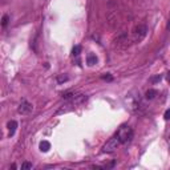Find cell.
<instances>
[{
    "instance_id": "obj_2",
    "label": "cell",
    "mask_w": 170,
    "mask_h": 170,
    "mask_svg": "<svg viewBox=\"0 0 170 170\" xmlns=\"http://www.w3.org/2000/svg\"><path fill=\"white\" fill-rule=\"evenodd\" d=\"M117 135H118V138H120V141H121V144L130 142L132 138H133V130H132V128L124 125L118 129Z\"/></svg>"
},
{
    "instance_id": "obj_4",
    "label": "cell",
    "mask_w": 170,
    "mask_h": 170,
    "mask_svg": "<svg viewBox=\"0 0 170 170\" xmlns=\"http://www.w3.org/2000/svg\"><path fill=\"white\" fill-rule=\"evenodd\" d=\"M146 32H148L146 25H138V27H135L134 28V32H133L134 41H141V40H142V39L146 36Z\"/></svg>"
},
{
    "instance_id": "obj_17",
    "label": "cell",
    "mask_w": 170,
    "mask_h": 170,
    "mask_svg": "<svg viewBox=\"0 0 170 170\" xmlns=\"http://www.w3.org/2000/svg\"><path fill=\"white\" fill-rule=\"evenodd\" d=\"M163 118H165V120H170V109H167V110L165 112V114H163Z\"/></svg>"
},
{
    "instance_id": "obj_16",
    "label": "cell",
    "mask_w": 170,
    "mask_h": 170,
    "mask_svg": "<svg viewBox=\"0 0 170 170\" xmlns=\"http://www.w3.org/2000/svg\"><path fill=\"white\" fill-rule=\"evenodd\" d=\"M7 23H8V16H7V15H4L3 20H1V24H3V27H5V25H7Z\"/></svg>"
},
{
    "instance_id": "obj_13",
    "label": "cell",
    "mask_w": 170,
    "mask_h": 170,
    "mask_svg": "<svg viewBox=\"0 0 170 170\" xmlns=\"http://www.w3.org/2000/svg\"><path fill=\"white\" fill-rule=\"evenodd\" d=\"M102 80H105V81H112V80H113V76H112L110 73H105V75H102Z\"/></svg>"
},
{
    "instance_id": "obj_3",
    "label": "cell",
    "mask_w": 170,
    "mask_h": 170,
    "mask_svg": "<svg viewBox=\"0 0 170 170\" xmlns=\"http://www.w3.org/2000/svg\"><path fill=\"white\" fill-rule=\"evenodd\" d=\"M120 144H121V141H120V138H118V135L116 134L114 137L109 138L106 142H105V145L102 146V152H104V153H113V152H116V149L120 146Z\"/></svg>"
},
{
    "instance_id": "obj_1",
    "label": "cell",
    "mask_w": 170,
    "mask_h": 170,
    "mask_svg": "<svg viewBox=\"0 0 170 170\" xmlns=\"http://www.w3.org/2000/svg\"><path fill=\"white\" fill-rule=\"evenodd\" d=\"M87 100V96H84V94H77L75 97H72L65 105H63V108H60L59 110H57V114H63V113H66V112H69L70 109L73 108H76L77 105L83 104L84 101Z\"/></svg>"
},
{
    "instance_id": "obj_14",
    "label": "cell",
    "mask_w": 170,
    "mask_h": 170,
    "mask_svg": "<svg viewBox=\"0 0 170 170\" xmlns=\"http://www.w3.org/2000/svg\"><path fill=\"white\" fill-rule=\"evenodd\" d=\"M63 97L66 98V100H70L72 97H75V93H70V92H66V93L63 94Z\"/></svg>"
},
{
    "instance_id": "obj_12",
    "label": "cell",
    "mask_w": 170,
    "mask_h": 170,
    "mask_svg": "<svg viewBox=\"0 0 170 170\" xmlns=\"http://www.w3.org/2000/svg\"><path fill=\"white\" fill-rule=\"evenodd\" d=\"M33 167V165H32L31 162H23L21 163V169L25 170V169H32Z\"/></svg>"
},
{
    "instance_id": "obj_6",
    "label": "cell",
    "mask_w": 170,
    "mask_h": 170,
    "mask_svg": "<svg viewBox=\"0 0 170 170\" xmlns=\"http://www.w3.org/2000/svg\"><path fill=\"white\" fill-rule=\"evenodd\" d=\"M7 128H8V130H9V137L11 135H14L15 134V132H16V128H18V122L16 121H9L7 124Z\"/></svg>"
},
{
    "instance_id": "obj_5",
    "label": "cell",
    "mask_w": 170,
    "mask_h": 170,
    "mask_svg": "<svg viewBox=\"0 0 170 170\" xmlns=\"http://www.w3.org/2000/svg\"><path fill=\"white\" fill-rule=\"evenodd\" d=\"M32 109H33L32 104H29V102L25 101V100H23L20 102V105H19V108H18V112L21 113V114H28L29 112H32Z\"/></svg>"
},
{
    "instance_id": "obj_7",
    "label": "cell",
    "mask_w": 170,
    "mask_h": 170,
    "mask_svg": "<svg viewBox=\"0 0 170 170\" xmlns=\"http://www.w3.org/2000/svg\"><path fill=\"white\" fill-rule=\"evenodd\" d=\"M157 94H158V92H157L156 89H149L146 92L145 97H146V100H153V98H156Z\"/></svg>"
},
{
    "instance_id": "obj_11",
    "label": "cell",
    "mask_w": 170,
    "mask_h": 170,
    "mask_svg": "<svg viewBox=\"0 0 170 170\" xmlns=\"http://www.w3.org/2000/svg\"><path fill=\"white\" fill-rule=\"evenodd\" d=\"M65 81H68V76H66V75H60V76L57 77V83L59 84H63V83H65Z\"/></svg>"
},
{
    "instance_id": "obj_18",
    "label": "cell",
    "mask_w": 170,
    "mask_h": 170,
    "mask_svg": "<svg viewBox=\"0 0 170 170\" xmlns=\"http://www.w3.org/2000/svg\"><path fill=\"white\" fill-rule=\"evenodd\" d=\"M167 81H169V83H170V72L167 73Z\"/></svg>"
},
{
    "instance_id": "obj_10",
    "label": "cell",
    "mask_w": 170,
    "mask_h": 170,
    "mask_svg": "<svg viewBox=\"0 0 170 170\" xmlns=\"http://www.w3.org/2000/svg\"><path fill=\"white\" fill-rule=\"evenodd\" d=\"M81 53V47L80 45H75V47H73V49H72V55L73 56H79Z\"/></svg>"
},
{
    "instance_id": "obj_15",
    "label": "cell",
    "mask_w": 170,
    "mask_h": 170,
    "mask_svg": "<svg viewBox=\"0 0 170 170\" xmlns=\"http://www.w3.org/2000/svg\"><path fill=\"white\" fill-rule=\"evenodd\" d=\"M161 79H162V76H161V75H157V76L153 77L150 81H152V83H158V81H161Z\"/></svg>"
},
{
    "instance_id": "obj_8",
    "label": "cell",
    "mask_w": 170,
    "mask_h": 170,
    "mask_svg": "<svg viewBox=\"0 0 170 170\" xmlns=\"http://www.w3.org/2000/svg\"><path fill=\"white\" fill-rule=\"evenodd\" d=\"M96 63H97V57H96V55H88L87 56V64L88 65H94Z\"/></svg>"
},
{
    "instance_id": "obj_9",
    "label": "cell",
    "mask_w": 170,
    "mask_h": 170,
    "mask_svg": "<svg viewBox=\"0 0 170 170\" xmlns=\"http://www.w3.org/2000/svg\"><path fill=\"white\" fill-rule=\"evenodd\" d=\"M51 149V144L48 142V141H41V142H40V150H41V152H48V150Z\"/></svg>"
}]
</instances>
